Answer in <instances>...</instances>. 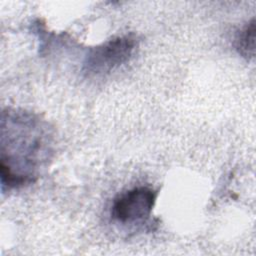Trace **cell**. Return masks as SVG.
<instances>
[{"label": "cell", "mask_w": 256, "mask_h": 256, "mask_svg": "<svg viewBox=\"0 0 256 256\" xmlns=\"http://www.w3.org/2000/svg\"><path fill=\"white\" fill-rule=\"evenodd\" d=\"M46 124L26 111L7 110L1 120V182L8 189L33 183L50 153Z\"/></svg>", "instance_id": "1"}, {"label": "cell", "mask_w": 256, "mask_h": 256, "mask_svg": "<svg viewBox=\"0 0 256 256\" xmlns=\"http://www.w3.org/2000/svg\"><path fill=\"white\" fill-rule=\"evenodd\" d=\"M138 47V39L124 34L107 40L90 49L83 62L82 72L86 77H102L127 63Z\"/></svg>", "instance_id": "2"}, {"label": "cell", "mask_w": 256, "mask_h": 256, "mask_svg": "<svg viewBox=\"0 0 256 256\" xmlns=\"http://www.w3.org/2000/svg\"><path fill=\"white\" fill-rule=\"evenodd\" d=\"M157 192L148 186H137L120 193L112 202L110 215L122 225L144 222L151 215Z\"/></svg>", "instance_id": "3"}, {"label": "cell", "mask_w": 256, "mask_h": 256, "mask_svg": "<svg viewBox=\"0 0 256 256\" xmlns=\"http://www.w3.org/2000/svg\"><path fill=\"white\" fill-rule=\"evenodd\" d=\"M235 48L238 53L246 58L252 59L255 55V19L252 18L237 33L235 37Z\"/></svg>", "instance_id": "4"}]
</instances>
